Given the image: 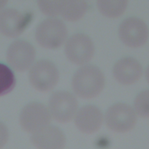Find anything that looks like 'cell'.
<instances>
[{"label":"cell","mask_w":149,"mask_h":149,"mask_svg":"<svg viewBox=\"0 0 149 149\" xmlns=\"http://www.w3.org/2000/svg\"><path fill=\"white\" fill-rule=\"evenodd\" d=\"M36 55L33 45L27 41L17 40L9 45L6 51V61L12 69L22 72L31 67Z\"/></svg>","instance_id":"obj_7"},{"label":"cell","mask_w":149,"mask_h":149,"mask_svg":"<svg viewBox=\"0 0 149 149\" xmlns=\"http://www.w3.org/2000/svg\"><path fill=\"white\" fill-rule=\"evenodd\" d=\"M16 77L12 70L3 63H0V97L10 93L15 87Z\"/></svg>","instance_id":"obj_16"},{"label":"cell","mask_w":149,"mask_h":149,"mask_svg":"<svg viewBox=\"0 0 149 149\" xmlns=\"http://www.w3.org/2000/svg\"><path fill=\"white\" fill-rule=\"evenodd\" d=\"M103 122V115L95 105H87L81 107L75 114L74 123L81 132L92 134L98 131Z\"/></svg>","instance_id":"obj_12"},{"label":"cell","mask_w":149,"mask_h":149,"mask_svg":"<svg viewBox=\"0 0 149 149\" xmlns=\"http://www.w3.org/2000/svg\"><path fill=\"white\" fill-rule=\"evenodd\" d=\"M8 2V0H0V10L4 9Z\"/></svg>","instance_id":"obj_20"},{"label":"cell","mask_w":149,"mask_h":149,"mask_svg":"<svg viewBox=\"0 0 149 149\" xmlns=\"http://www.w3.org/2000/svg\"><path fill=\"white\" fill-rule=\"evenodd\" d=\"M119 36L126 45L132 48L140 47L147 41L148 29L142 20L129 17L120 24Z\"/></svg>","instance_id":"obj_10"},{"label":"cell","mask_w":149,"mask_h":149,"mask_svg":"<svg viewBox=\"0 0 149 149\" xmlns=\"http://www.w3.org/2000/svg\"><path fill=\"white\" fill-rule=\"evenodd\" d=\"M68 35L64 23L56 18H48L41 22L37 27L35 38L37 42L47 49H56L65 41Z\"/></svg>","instance_id":"obj_2"},{"label":"cell","mask_w":149,"mask_h":149,"mask_svg":"<svg viewBox=\"0 0 149 149\" xmlns=\"http://www.w3.org/2000/svg\"><path fill=\"white\" fill-rule=\"evenodd\" d=\"M9 130L7 126L0 121V149L2 148L9 139Z\"/></svg>","instance_id":"obj_19"},{"label":"cell","mask_w":149,"mask_h":149,"mask_svg":"<svg viewBox=\"0 0 149 149\" xmlns=\"http://www.w3.org/2000/svg\"><path fill=\"white\" fill-rule=\"evenodd\" d=\"M77 107V100L73 94L66 91H57L51 95L48 108L52 118L58 122L64 123L73 119Z\"/></svg>","instance_id":"obj_5"},{"label":"cell","mask_w":149,"mask_h":149,"mask_svg":"<svg viewBox=\"0 0 149 149\" xmlns=\"http://www.w3.org/2000/svg\"><path fill=\"white\" fill-rule=\"evenodd\" d=\"M59 78V73L56 66L49 60H39L29 69L30 83L34 89L40 92L52 90L57 84Z\"/></svg>","instance_id":"obj_3"},{"label":"cell","mask_w":149,"mask_h":149,"mask_svg":"<svg viewBox=\"0 0 149 149\" xmlns=\"http://www.w3.org/2000/svg\"><path fill=\"white\" fill-rule=\"evenodd\" d=\"M87 8L84 0H62L60 15L66 20L75 22L83 17Z\"/></svg>","instance_id":"obj_14"},{"label":"cell","mask_w":149,"mask_h":149,"mask_svg":"<svg viewBox=\"0 0 149 149\" xmlns=\"http://www.w3.org/2000/svg\"><path fill=\"white\" fill-rule=\"evenodd\" d=\"M32 14L22 13L13 8L0 10V33L9 38L20 36L32 20Z\"/></svg>","instance_id":"obj_8"},{"label":"cell","mask_w":149,"mask_h":149,"mask_svg":"<svg viewBox=\"0 0 149 149\" xmlns=\"http://www.w3.org/2000/svg\"><path fill=\"white\" fill-rule=\"evenodd\" d=\"M37 3L44 15L55 17L60 15L62 0H37Z\"/></svg>","instance_id":"obj_18"},{"label":"cell","mask_w":149,"mask_h":149,"mask_svg":"<svg viewBox=\"0 0 149 149\" xmlns=\"http://www.w3.org/2000/svg\"><path fill=\"white\" fill-rule=\"evenodd\" d=\"M136 113L143 118H149V90L142 91L136 96L134 101Z\"/></svg>","instance_id":"obj_17"},{"label":"cell","mask_w":149,"mask_h":149,"mask_svg":"<svg viewBox=\"0 0 149 149\" xmlns=\"http://www.w3.org/2000/svg\"><path fill=\"white\" fill-rule=\"evenodd\" d=\"M51 118L47 106L39 102H31L21 110L19 123L23 130L32 134L49 126Z\"/></svg>","instance_id":"obj_4"},{"label":"cell","mask_w":149,"mask_h":149,"mask_svg":"<svg viewBox=\"0 0 149 149\" xmlns=\"http://www.w3.org/2000/svg\"><path fill=\"white\" fill-rule=\"evenodd\" d=\"M104 74L98 67L93 65H84L79 68L72 81L73 91L83 99L97 97L104 88Z\"/></svg>","instance_id":"obj_1"},{"label":"cell","mask_w":149,"mask_h":149,"mask_svg":"<svg viewBox=\"0 0 149 149\" xmlns=\"http://www.w3.org/2000/svg\"><path fill=\"white\" fill-rule=\"evenodd\" d=\"M128 0H97L100 12L104 16L115 18L122 15L127 5Z\"/></svg>","instance_id":"obj_15"},{"label":"cell","mask_w":149,"mask_h":149,"mask_svg":"<svg viewBox=\"0 0 149 149\" xmlns=\"http://www.w3.org/2000/svg\"><path fill=\"white\" fill-rule=\"evenodd\" d=\"M146 80L148 82V83L149 84V66H148V68L146 69Z\"/></svg>","instance_id":"obj_21"},{"label":"cell","mask_w":149,"mask_h":149,"mask_svg":"<svg viewBox=\"0 0 149 149\" xmlns=\"http://www.w3.org/2000/svg\"><path fill=\"white\" fill-rule=\"evenodd\" d=\"M30 141L37 149H63L66 144V137L60 128L49 125L32 134Z\"/></svg>","instance_id":"obj_11"},{"label":"cell","mask_w":149,"mask_h":149,"mask_svg":"<svg viewBox=\"0 0 149 149\" xmlns=\"http://www.w3.org/2000/svg\"><path fill=\"white\" fill-rule=\"evenodd\" d=\"M107 126L112 131L125 133L131 130L136 123L134 110L125 103H117L111 105L105 113Z\"/></svg>","instance_id":"obj_6"},{"label":"cell","mask_w":149,"mask_h":149,"mask_svg":"<svg viewBox=\"0 0 149 149\" xmlns=\"http://www.w3.org/2000/svg\"><path fill=\"white\" fill-rule=\"evenodd\" d=\"M65 51L68 59L77 65H83L88 62L94 53L92 40L86 34L77 33L67 41Z\"/></svg>","instance_id":"obj_9"},{"label":"cell","mask_w":149,"mask_h":149,"mask_svg":"<svg viewBox=\"0 0 149 149\" xmlns=\"http://www.w3.org/2000/svg\"><path fill=\"white\" fill-rule=\"evenodd\" d=\"M113 75L116 80L124 85L136 83L141 76L143 69L140 63L132 57L120 59L113 68Z\"/></svg>","instance_id":"obj_13"}]
</instances>
